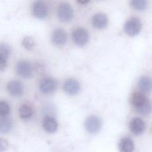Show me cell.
<instances>
[{
  "mask_svg": "<svg viewBox=\"0 0 152 152\" xmlns=\"http://www.w3.org/2000/svg\"><path fill=\"white\" fill-rule=\"evenodd\" d=\"M141 29L140 20L135 17L128 20L124 24V31L126 34L130 36H135L139 33Z\"/></svg>",
  "mask_w": 152,
  "mask_h": 152,
  "instance_id": "6da1fadb",
  "label": "cell"
},
{
  "mask_svg": "<svg viewBox=\"0 0 152 152\" xmlns=\"http://www.w3.org/2000/svg\"><path fill=\"white\" fill-rule=\"evenodd\" d=\"M72 37L76 45L83 46L86 45L88 42L89 34L85 28L78 27L73 31L72 33Z\"/></svg>",
  "mask_w": 152,
  "mask_h": 152,
  "instance_id": "7a4b0ae2",
  "label": "cell"
},
{
  "mask_svg": "<svg viewBox=\"0 0 152 152\" xmlns=\"http://www.w3.org/2000/svg\"><path fill=\"white\" fill-rule=\"evenodd\" d=\"M57 15L58 18L63 22L71 21L74 17V10L72 7L67 4H61L58 8Z\"/></svg>",
  "mask_w": 152,
  "mask_h": 152,
  "instance_id": "3957f363",
  "label": "cell"
},
{
  "mask_svg": "<svg viewBox=\"0 0 152 152\" xmlns=\"http://www.w3.org/2000/svg\"><path fill=\"white\" fill-rule=\"evenodd\" d=\"M33 66L31 64L25 60L19 61L16 66V71L17 74L23 78H30L33 74Z\"/></svg>",
  "mask_w": 152,
  "mask_h": 152,
  "instance_id": "277c9868",
  "label": "cell"
},
{
  "mask_svg": "<svg viewBox=\"0 0 152 152\" xmlns=\"http://www.w3.org/2000/svg\"><path fill=\"white\" fill-rule=\"evenodd\" d=\"M57 87V82L52 77H48L43 78L40 82L39 88L44 94H50L53 93Z\"/></svg>",
  "mask_w": 152,
  "mask_h": 152,
  "instance_id": "5b68a950",
  "label": "cell"
},
{
  "mask_svg": "<svg viewBox=\"0 0 152 152\" xmlns=\"http://www.w3.org/2000/svg\"><path fill=\"white\" fill-rule=\"evenodd\" d=\"M32 12L34 16L39 19H43L46 17L48 10L45 2L42 0L35 1L32 6Z\"/></svg>",
  "mask_w": 152,
  "mask_h": 152,
  "instance_id": "8992f818",
  "label": "cell"
},
{
  "mask_svg": "<svg viewBox=\"0 0 152 152\" xmlns=\"http://www.w3.org/2000/svg\"><path fill=\"white\" fill-rule=\"evenodd\" d=\"M101 121L100 119L95 116L91 115L87 118L84 125L86 130L90 133H96L101 128Z\"/></svg>",
  "mask_w": 152,
  "mask_h": 152,
  "instance_id": "52a82bcc",
  "label": "cell"
},
{
  "mask_svg": "<svg viewBox=\"0 0 152 152\" xmlns=\"http://www.w3.org/2000/svg\"><path fill=\"white\" fill-rule=\"evenodd\" d=\"M63 88L65 92L68 94L75 95L79 92L80 90V84L77 80L69 78L64 82Z\"/></svg>",
  "mask_w": 152,
  "mask_h": 152,
  "instance_id": "ba28073f",
  "label": "cell"
},
{
  "mask_svg": "<svg viewBox=\"0 0 152 152\" xmlns=\"http://www.w3.org/2000/svg\"><path fill=\"white\" fill-rule=\"evenodd\" d=\"M52 43L56 46H62L67 40V35L65 30L62 28L55 30L51 36Z\"/></svg>",
  "mask_w": 152,
  "mask_h": 152,
  "instance_id": "9c48e42d",
  "label": "cell"
},
{
  "mask_svg": "<svg viewBox=\"0 0 152 152\" xmlns=\"http://www.w3.org/2000/svg\"><path fill=\"white\" fill-rule=\"evenodd\" d=\"M108 20L106 14L103 13H97L92 18V25L97 29H103L107 24Z\"/></svg>",
  "mask_w": 152,
  "mask_h": 152,
  "instance_id": "30bf717a",
  "label": "cell"
},
{
  "mask_svg": "<svg viewBox=\"0 0 152 152\" xmlns=\"http://www.w3.org/2000/svg\"><path fill=\"white\" fill-rule=\"evenodd\" d=\"M129 128L133 134L139 135L144 132L145 129V123L141 118H135L131 120Z\"/></svg>",
  "mask_w": 152,
  "mask_h": 152,
  "instance_id": "8fae6325",
  "label": "cell"
},
{
  "mask_svg": "<svg viewBox=\"0 0 152 152\" xmlns=\"http://www.w3.org/2000/svg\"><path fill=\"white\" fill-rule=\"evenodd\" d=\"M7 88L8 93L12 96H19L23 92V86L18 81L13 80L9 82Z\"/></svg>",
  "mask_w": 152,
  "mask_h": 152,
  "instance_id": "7c38bea8",
  "label": "cell"
},
{
  "mask_svg": "<svg viewBox=\"0 0 152 152\" xmlns=\"http://www.w3.org/2000/svg\"><path fill=\"white\" fill-rule=\"evenodd\" d=\"M42 125L43 129L49 133L55 132L58 128L56 121L50 116H46L44 118Z\"/></svg>",
  "mask_w": 152,
  "mask_h": 152,
  "instance_id": "4fadbf2b",
  "label": "cell"
},
{
  "mask_svg": "<svg viewBox=\"0 0 152 152\" xmlns=\"http://www.w3.org/2000/svg\"><path fill=\"white\" fill-rule=\"evenodd\" d=\"M119 147L121 152H133L134 149V142L129 137L123 138L119 142Z\"/></svg>",
  "mask_w": 152,
  "mask_h": 152,
  "instance_id": "5bb4252c",
  "label": "cell"
},
{
  "mask_svg": "<svg viewBox=\"0 0 152 152\" xmlns=\"http://www.w3.org/2000/svg\"><path fill=\"white\" fill-rule=\"evenodd\" d=\"M148 101L146 96L141 93H134L131 97V103L136 108H138Z\"/></svg>",
  "mask_w": 152,
  "mask_h": 152,
  "instance_id": "9a60e30c",
  "label": "cell"
},
{
  "mask_svg": "<svg viewBox=\"0 0 152 152\" xmlns=\"http://www.w3.org/2000/svg\"><path fill=\"white\" fill-rule=\"evenodd\" d=\"M138 87L140 90L145 93H148L151 90V81L149 77H142L138 82Z\"/></svg>",
  "mask_w": 152,
  "mask_h": 152,
  "instance_id": "2e32d148",
  "label": "cell"
},
{
  "mask_svg": "<svg viewBox=\"0 0 152 152\" xmlns=\"http://www.w3.org/2000/svg\"><path fill=\"white\" fill-rule=\"evenodd\" d=\"M12 128V121L5 117H3L0 119V132L1 133H8Z\"/></svg>",
  "mask_w": 152,
  "mask_h": 152,
  "instance_id": "e0dca14e",
  "label": "cell"
},
{
  "mask_svg": "<svg viewBox=\"0 0 152 152\" xmlns=\"http://www.w3.org/2000/svg\"><path fill=\"white\" fill-rule=\"evenodd\" d=\"M131 6L135 10L138 11H143L146 9L147 7V0H131Z\"/></svg>",
  "mask_w": 152,
  "mask_h": 152,
  "instance_id": "ac0fdd59",
  "label": "cell"
},
{
  "mask_svg": "<svg viewBox=\"0 0 152 152\" xmlns=\"http://www.w3.org/2000/svg\"><path fill=\"white\" fill-rule=\"evenodd\" d=\"M33 113L31 107L27 104L22 105L19 109L20 116L23 119L29 118Z\"/></svg>",
  "mask_w": 152,
  "mask_h": 152,
  "instance_id": "d6986e66",
  "label": "cell"
},
{
  "mask_svg": "<svg viewBox=\"0 0 152 152\" xmlns=\"http://www.w3.org/2000/svg\"><path fill=\"white\" fill-rule=\"evenodd\" d=\"M22 45L26 49L30 50L34 48L35 42L31 37L26 36L22 40Z\"/></svg>",
  "mask_w": 152,
  "mask_h": 152,
  "instance_id": "ffe728a7",
  "label": "cell"
},
{
  "mask_svg": "<svg viewBox=\"0 0 152 152\" xmlns=\"http://www.w3.org/2000/svg\"><path fill=\"white\" fill-rule=\"evenodd\" d=\"M10 111V107L8 103L4 100H0V116H6Z\"/></svg>",
  "mask_w": 152,
  "mask_h": 152,
  "instance_id": "44dd1931",
  "label": "cell"
},
{
  "mask_svg": "<svg viewBox=\"0 0 152 152\" xmlns=\"http://www.w3.org/2000/svg\"><path fill=\"white\" fill-rule=\"evenodd\" d=\"M137 112L142 115H147L151 112V104L148 100L140 107L136 109Z\"/></svg>",
  "mask_w": 152,
  "mask_h": 152,
  "instance_id": "7402d4cb",
  "label": "cell"
},
{
  "mask_svg": "<svg viewBox=\"0 0 152 152\" xmlns=\"http://www.w3.org/2000/svg\"><path fill=\"white\" fill-rule=\"evenodd\" d=\"M11 48L10 46L6 43H2L0 44V55L8 59L10 55Z\"/></svg>",
  "mask_w": 152,
  "mask_h": 152,
  "instance_id": "603a6c76",
  "label": "cell"
},
{
  "mask_svg": "<svg viewBox=\"0 0 152 152\" xmlns=\"http://www.w3.org/2000/svg\"><path fill=\"white\" fill-rule=\"evenodd\" d=\"M8 141L2 138H0V151H4L8 148Z\"/></svg>",
  "mask_w": 152,
  "mask_h": 152,
  "instance_id": "cb8c5ba5",
  "label": "cell"
},
{
  "mask_svg": "<svg viewBox=\"0 0 152 152\" xmlns=\"http://www.w3.org/2000/svg\"><path fill=\"white\" fill-rule=\"evenodd\" d=\"M7 59L0 55V71L4 70L7 65Z\"/></svg>",
  "mask_w": 152,
  "mask_h": 152,
  "instance_id": "d4e9b609",
  "label": "cell"
},
{
  "mask_svg": "<svg viewBox=\"0 0 152 152\" xmlns=\"http://www.w3.org/2000/svg\"><path fill=\"white\" fill-rule=\"evenodd\" d=\"M77 2L81 4H86L89 2L90 0H77Z\"/></svg>",
  "mask_w": 152,
  "mask_h": 152,
  "instance_id": "484cf974",
  "label": "cell"
}]
</instances>
